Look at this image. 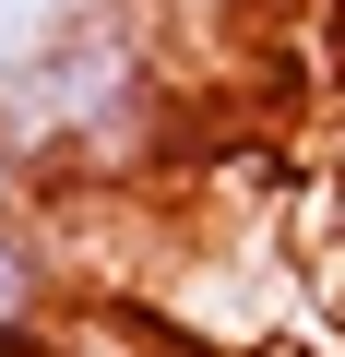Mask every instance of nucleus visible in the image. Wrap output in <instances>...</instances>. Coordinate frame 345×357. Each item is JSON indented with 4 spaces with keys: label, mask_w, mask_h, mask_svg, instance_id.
Here are the masks:
<instances>
[{
    "label": "nucleus",
    "mask_w": 345,
    "mask_h": 357,
    "mask_svg": "<svg viewBox=\"0 0 345 357\" xmlns=\"http://www.w3.org/2000/svg\"><path fill=\"white\" fill-rule=\"evenodd\" d=\"M36 310H48V250L0 215V357H24V345H36Z\"/></svg>",
    "instance_id": "f257e3e1"
}]
</instances>
